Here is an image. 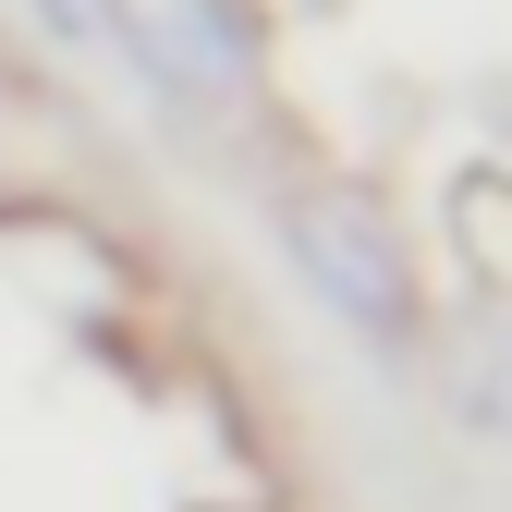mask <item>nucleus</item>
<instances>
[{"mask_svg": "<svg viewBox=\"0 0 512 512\" xmlns=\"http://www.w3.org/2000/svg\"><path fill=\"white\" fill-rule=\"evenodd\" d=\"M452 403H464L476 427H500V439H512V293L464 330V354H452Z\"/></svg>", "mask_w": 512, "mask_h": 512, "instance_id": "3", "label": "nucleus"}, {"mask_svg": "<svg viewBox=\"0 0 512 512\" xmlns=\"http://www.w3.org/2000/svg\"><path fill=\"white\" fill-rule=\"evenodd\" d=\"M281 256L305 269V293L366 342H403L415 330V269H403V232L378 220V196L354 183H293L281 196Z\"/></svg>", "mask_w": 512, "mask_h": 512, "instance_id": "1", "label": "nucleus"}, {"mask_svg": "<svg viewBox=\"0 0 512 512\" xmlns=\"http://www.w3.org/2000/svg\"><path fill=\"white\" fill-rule=\"evenodd\" d=\"M25 13H37L49 37H86V25H98V0H25Z\"/></svg>", "mask_w": 512, "mask_h": 512, "instance_id": "4", "label": "nucleus"}, {"mask_svg": "<svg viewBox=\"0 0 512 512\" xmlns=\"http://www.w3.org/2000/svg\"><path fill=\"white\" fill-rule=\"evenodd\" d=\"M98 25L135 49V74L183 110H232L256 86V13L244 0H98Z\"/></svg>", "mask_w": 512, "mask_h": 512, "instance_id": "2", "label": "nucleus"}]
</instances>
